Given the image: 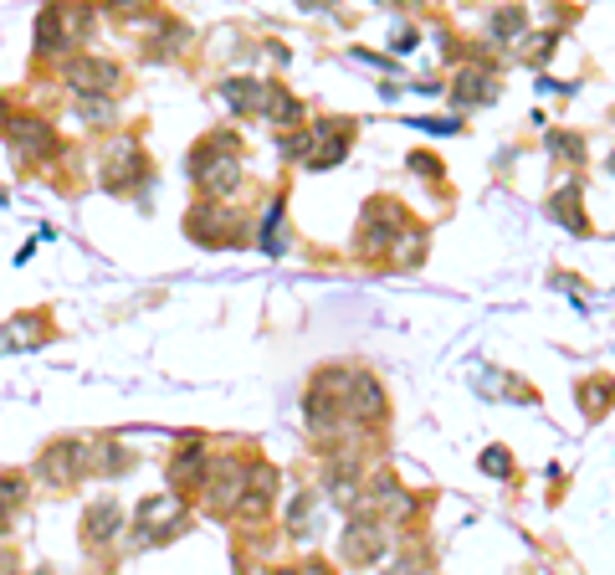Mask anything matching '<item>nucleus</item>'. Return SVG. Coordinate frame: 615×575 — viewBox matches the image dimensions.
<instances>
[{
    "mask_svg": "<svg viewBox=\"0 0 615 575\" xmlns=\"http://www.w3.org/2000/svg\"><path fill=\"white\" fill-rule=\"evenodd\" d=\"M190 175H196L205 201H216V196L241 186V144H236V134L200 139L196 150H190Z\"/></svg>",
    "mask_w": 615,
    "mask_h": 575,
    "instance_id": "nucleus-1",
    "label": "nucleus"
},
{
    "mask_svg": "<svg viewBox=\"0 0 615 575\" xmlns=\"http://www.w3.org/2000/svg\"><path fill=\"white\" fill-rule=\"evenodd\" d=\"M36 473L47 478L51 489H72L87 478V442L78 437H62V442H47V453L36 462Z\"/></svg>",
    "mask_w": 615,
    "mask_h": 575,
    "instance_id": "nucleus-2",
    "label": "nucleus"
},
{
    "mask_svg": "<svg viewBox=\"0 0 615 575\" xmlns=\"http://www.w3.org/2000/svg\"><path fill=\"white\" fill-rule=\"evenodd\" d=\"M67 83H72V93H83V98H118L123 87H129V78H123V68H114V62H103V57H78L72 68H67Z\"/></svg>",
    "mask_w": 615,
    "mask_h": 575,
    "instance_id": "nucleus-3",
    "label": "nucleus"
},
{
    "mask_svg": "<svg viewBox=\"0 0 615 575\" xmlns=\"http://www.w3.org/2000/svg\"><path fill=\"white\" fill-rule=\"evenodd\" d=\"M385 550H390V540H385V519L354 514L350 525H344V544H339V555L350 560V565H375Z\"/></svg>",
    "mask_w": 615,
    "mask_h": 575,
    "instance_id": "nucleus-4",
    "label": "nucleus"
},
{
    "mask_svg": "<svg viewBox=\"0 0 615 575\" xmlns=\"http://www.w3.org/2000/svg\"><path fill=\"white\" fill-rule=\"evenodd\" d=\"M400 226H405V216L395 201H369L365 221H359V253H390Z\"/></svg>",
    "mask_w": 615,
    "mask_h": 575,
    "instance_id": "nucleus-5",
    "label": "nucleus"
},
{
    "mask_svg": "<svg viewBox=\"0 0 615 575\" xmlns=\"http://www.w3.org/2000/svg\"><path fill=\"white\" fill-rule=\"evenodd\" d=\"M139 180H150V154L139 150L133 139H118V144H114V165L103 169V190H114V196H129Z\"/></svg>",
    "mask_w": 615,
    "mask_h": 575,
    "instance_id": "nucleus-6",
    "label": "nucleus"
},
{
    "mask_svg": "<svg viewBox=\"0 0 615 575\" xmlns=\"http://www.w3.org/2000/svg\"><path fill=\"white\" fill-rule=\"evenodd\" d=\"M118 529H123V508H118L114 498H103V504H93L83 514V544H87V550H98V544L118 540Z\"/></svg>",
    "mask_w": 615,
    "mask_h": 575,
    "instance_id": "nucleus-7",
    "label": "nucleus"
},
{
    "mask_svg": "<svg viewBox=\"0 0 615 575\" xmlns=\"http://www.w3.org/2000/svg\"><path fill=\"white\" fill-rule=\"evenodd\" d=\"M11 150H16V160H42V154L57 150V134H51L42 119H16V134H11Z\"/></svg>",
    "mask_w": 615,
    "mask_h": 575,
    "instance_id": "nucleus-8",
    "label": "nucleus"
},
{
    "mask_svg": "<svg viewBox=\"0 0 615 575\" xmlns=\"http://www.w3.org/2000/svg\"><path fill=\"white\" fill-rule=\"evenodd\" d=\"M205 468H211V457L200 453V437H190V447H180V453H175V462H169V483H175V489H200V483H205Z\"/></svg>",
    "mask_w": 615,
    "mask_h": 575,
    "instance_id": "nucleus-9",
    "label": "nucleus"
},
{
    "mask_svg": "<svg viewBox=\"0 0 615 575\" xmlns=\"http://www.w3.org/2000/svg\"><path fill=\"white\" fill-rule=\"evenodd\" d=\"M0 335H5L0 339V350H5V344H26V350H32V344H47L51 339V314L47 308H36V314H26V319H11Z\"/></svg>",
    "mask_w": 615,
    "mask_h": 575,
    "instance_id": "nucleus-10",
    "label": "nucleus"
},
{
    "mask_svg": "<svg viewBox=\"0 0 615 575\" xmlns=\"http://www.w3.org/2000/svg\"><path fill=\"white\" fill-rule=\"evenodd\" d=\"M457 87H462V93H457L462 103H493L498 98V72L487 68V62H477V68H466L462 78H457Z\"/></svg>",
    "mask_w": 615,
    "mask_h": 575,
    "instance_id": "nucleus-11",
    "label": "nucleus"
},
{
    "mask_svg": "<svg viewBox=\"0 0 615 575\" xmlns=\"http://www.w3.org/2000/svg\"><path fill=\"white\" fill-rule=\"evenodd\" d=\"M87 473H129L133 468V457H129V447H118V442H87Z\"/></svg>",
    "mask_w": 615,
    "mask_h": 575,
    "instance_id": "nucleus-12",
    "label": "nucleus"
},
{
    "mask_svg": "<svg viewBox=\"0 0 615 575\" xmlns=\"http://www.w3.org/2000/svg\"><path fill=\"white\" fill-rule=\"evenodd\" d=\"M580 196H584V186L575 180V186H565V190H559V196L549 201V211H554L559 221H565L569 232H590V221L580 216Z\"/></svg>",
    "mask_w": 615,
    "mask_h": 575,
    "instance_id": "nucleus-13",
    "label": "nucleus"
},
{
    "mask_svg": "<svg viewBox=\"0 0 615 575\" xmlns=\"http://www.w3.org/2000/svg\"><path fill=\"white\" fill-rule=\"evenodd\" d=\"M21 504H26V478L5 473L0 478V540H5V529H11V519H16Z\"/></svg>",
    "mask_w": 615,
    "mask_h": 575,
    "instance_id": "nucleus-14",
    "label": "nucleus"
},
{
    "mask_svg": "<svg viewBox=\"0 0 615 575\" xmlns=\"http://www.w3.org/2000/svg\"><path fill=\"white\" fill-rule=\"evenodd\" d=\"M549 154H559L565 165L580 169L584 165V139L580 134H565V129H554V134H549Z\"/></svg>",
    "mask_w": 615,
    "mask_h": 575,
    "instance_id": "nucleus-15",
    "label": "nucleus"
},
{
    "mask_svg": "<svg viewBox=\"0 0 615 575\" xmlns=\"http://www.w3.org/2000/svg\"><path fill=\"white\" fill-rule=\"evenodd\" d=\"M395 268H416L421 257H426V232H421V226H411V232H405V242H400L395 247Z\"/></svg>",
    "mask_w": 615,
    "mask_h": 575,
    "instance_id": "nucleus-16",
    "label": "nucleus"
},
{
    "mask_svg": "<svg viewBox=\"0 0 615 575\" xmlns=\"http://www.w3.org/2000/svg\"><path fill=\"white\" fill-rule=\"evenodd\" d=\"M523 32V11H498V16H493V36H518Z\"/></svg>",
    "mask_w": 615,
    "mask_h": 575,
    "instance_id": "nucleus-17",
    "label": "nucleus"
},
{
    "mask_svg": "<svg viewBox=\"0 0 615 575\" xmlns=\"http://www.w3.org/2000/svg\"><path fill=\"white\" fill-rule=\"evenodd\" d=\"M483 468H487L493 478H508V473H513V462H508V447H487V453H483Z\"/></svg>",
    "mask_w": 615,
    "mask_h": 575,
    "instance_id": "nucleus-18",
    "label": "nucleus"
},
{
    "mask_svg": "<svg viewBox=\"0 0 615 575\" xmlns=\"http://www.w3.org/2000/svg\"><path fill=\"white\" fill-rule=\"evenodd\" d=\"M0 575H21V560H16V544L0 540Z\"/></svg>",
    "mask_w": 615,
    "mask_h": 575,
    "instance_id": "nucleus-19",
    "label": "nucleus"
},
{
    "mask_svg": "<svg viewBox=\"0 0 615 575\" xmlns=\"http://www.w3.org/2000/svg\"><path fill=\"white\" fill-rule=\"evenodd\" d=\"M411 169H416V175H441V160H436V154H411Z\"/></svg>",
    "mask_w": 615,
    "mask_h": 575,
    "instance_id": "nucleus-20",
    "label": "nucleus"
},
{
    "mask_svg": "<svg viewBox=\"0 0 615 575\" xmlns=\"http://www.w3.org/2000/svg\"><path fill=\"white\" fill-rule=\"evenodd\" d=\"M303 575H333V571L323 565V560H308V565H303Z\"/></svg>",
    "mask_w": 615,
    "mask_h": 575,
    "instance_id": "nucleus-21",
    "label": "nucleus"
},
{
    "mask_svg": "<svg viewBox=\"0 0 615 575\" xmlns=\"http://www.w3.org/2000/svg\"><path fill=\"white\" fill-rule=\"evenodd\" d=\"M272 575H303V571H272Z\"/></svg>",
    "mask_w": 615,
    "mask_h": 575,
    "instance_id": "nucleus-22",
    "label": "nucleus"
},
{
    "mask_svg": "<svg viewBox=\"0 0 615 575\" xmlns=\"http://www.w3.org/2000/svg\"><path fill=\"white\" fill-rule=\"evenodd\" d=\"M36 575H51V571H36Z\"/></svg>",
    "mask_w": 615,
    "mask_h": 575,
    "instance_id": "nucleus-23",
    "label": "nucleus"
},
{
    "mask_svg": "<svg viewBox=\"0 0 615 575\" xmlns=\"http://www.w3.org/2000/svg\"><path fill=\"white\" fill-rule=\"evenodd\" d=\"M0 201H5V190H0Z\"/></svg>",
    "mask_w": 615,
    "mask_h": 575,
    "instance_id": "nucleus-24",
    "label": "nucleus"
}]
</instances>
